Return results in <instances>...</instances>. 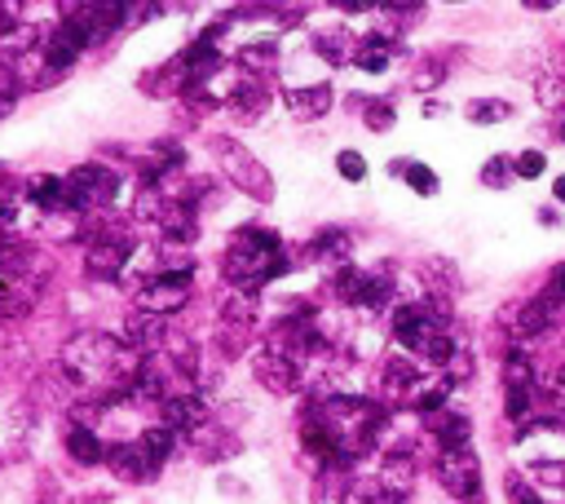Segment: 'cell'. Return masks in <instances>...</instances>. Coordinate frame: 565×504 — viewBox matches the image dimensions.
Returning a JSON list of instances; mask_svg holds the SVG:
<instances>
[{
    "label": "cell",
    "mask_w": 565,
    "mask_h": 504,
    "mask_svg": "<svg viewBox=\"0 0 565 504\" xmlns=\"http://www.w3.org/2000/svg\"><path fill=\"white\" fill-rule=\"evenodd\" d=\"M279 274H287V253H283L279 235L239 231L231 253H225V279H231L235 288H244V292H257Z\"/></svg>",
    "instance_id": "1"
},
{
    "label": "cell",
    "mask_w": 565,
    "mask_h": 504,
    "mask_svg": "<svg viewBox=\"0 0 565 504\" xmlns=\"http://www.w3.org/2000/svg\"><path fill=\"white\" fill-rule=\"evenodd\" d=\"M437 478H442V487H446L450 495L464 500V504H478V500H482V465H478V452H473V447L442 452Z\"/></svg>",
    "instance_id": "2"
},
{
    "label": "cell",
    "mask_w": 565,
    "mask_h": 504,
    "mask_svg": "<svg viewBox=\"0 0 565 504\" xmlns=\"http://www.w3.org/2000/svg\"><path fill=\"white\" fill-rule=\"evenodd\" d=\"M116 199V173L102 164H80L67 177V213H84L93 204H110Z\"/></svg>",
    "instance_id": "3"
},
{
    "label": "cell",
    "mask_w": 565,
    "mask_h": 504,
    "mask_svg": "<svg viewBox=\"0 0 565 504\" xmlns=\"http://www.w3.org/2000/svg\"><path fill=\"white\" fill-rule=\"evenodd\" d=\"M393 292V279L380 270H341L336 274V296L345 306H363V310H380Z\"/></svg>",
    "instance_id": "4"
},
{
    "label": "cell",
    "mask_w": 565,
    "mask_h": 504,
    "mask_svg": "<svg viewBox=\"0 0 565 504\" xmlns=\"http://www.w3.org/2000/svg\"><path fill=\"white\" fill-rule=\"evenodd\" d=\"M186 288H190V266H186V270H164V274H155V279L138 292V310H142V315L164 319V315L181 310Z\"/></svg>",
    "instance_id": "5"
},
{
    "label": "cell",
    "mask_w": 565,
    "mask_h": 504,
    "mask_svg": "<svg viewBox=\"0 0 565 504\" xmlns=\"http://www.w3.org/2000/svg\"><path fill=\"white\" fill-rule=\"evenodd\" d=\"M129 257H133V244L120 239V235H106V239L89 244V270L93 274H106V279H116L129 266Z\"/></svg>",
    "instance_id": "6"
},
{
    "label": "cell",
    "mask_w": 565,
    "mask_h": 504,
    "mask_svg": "<svg viewBox=\"0 0 565 504\" xmlns=\"http://www.w3.org/2000/svg\"><path fill=\"white\" fill-rule=\"evenodd\" d=\"M84 32L75 27V23H62L54 36H49V45H45V58H49V67H71L80 54H84Z\"/></svg>",
    "instance_id": "7"
},
{
    "label": "cell",
    "mask_w": 565,
    "mask_h": 504,
    "mask_svg": "<svg viewBox=\"0 0 565 504\" xmlns=\"http://www.w3.org/2000/svg\"><path fill=\"white\" fill-rule=\"evenodd\" d=\"M173 443H177V438H173V430H164V425L138 438V456H142V478H151V473H155V469H160V465L168 460Z\"/></svg>",
    "instance_id": "8"
},
{
    "label": "cell",
    "mask_w": 565,
    "mask_h": 504,
    "mask_svg": "<svg viewBox=\"0 0 565 504\" xmlns=\"http://www.w3.org/2000/svg\"><path fill=\"white\" fill-rule=\"evenodd\" d=\"M67 452H71V460H80V465H102L110 452L102 447V438L93 434V430H84V425H71L67 430Z\"/></svg>",
    "instance_id": "9"
},
{
    "label": "cell",
    "mask_w": 565,
    "mask_h": 504,
    "mask_svg": "<svg viewBox=\"0 0 565 504\" xmlns=\"http://www.w3.org/2000/svg\"><path fill=\"white\" fill-rule=\"evenodd\" d=\"M287 107L296 112V116H322L327 107H331V89L327 84H318V89H296V93H287Z\"/></svg>",
    "instance_id": "10"
},
{
    "label": "cell",
    "mask_w": 565,
    "mask_h": 504,
    "mask_svg": "<svg viewBox=\"0 0 565 504\" xmlns=\"http://www.w3.org/2000/svg\"><path fill=\"white\" fill-rule=\"evenodd\" d=\"M552 306H548V301L539 296V301H530V306H521L517 315H513V324H517V332H526V337H534V332H543L548 324H552Z\"/></svg>",
    "instance_id": "11"
},
{
    "label": "cell",
    "mask_w": 565,
    "mask_h": 504,
    "mask_svg": "<svg viewBox=\"0 0 565 504\" xmlns=\"http://www.w3.org/2000/svg\"><path fill=\"white\" fill-rule=\"evenodd\" d=\"M354 62L363 71H385L389 67V40L385 36H367L358 49H354Z\"/></svg>",
    "instance_id": "12"
},
{
    "label": "cell",
    "mask_w": 565,
    "mask_h": 504,
    "mask_svg": "<svg viewBox=\"0 0 565 504\" xmlns=\"http://www.w3.org/2000/svg\"><path fill=\"white\" fill-rule=\"evenodd\" d=\"M415 380H420V376H415V367H411L407 359H389V363H385V385H389L393 398L407 394V389H415Z\"/></svg>",
    "instance_id": "13"
},
{
    "label": "cell",
    "mask_w": 565,
    "mask_h": 504,
    "mask_svg": "<svg viewBox=\"0 0 565 504\" xmlns=\"http://www.w3.org/2000/svg\"><path fill=\"white\" fill-rule=\"evenodd\" d=\"M309 253H314V257H322V261L345 257V253H350V239H345V231H322V235L309 244Z\"/></svg>",
    "instance_id": "14"
},
{
    "label": "cell",
    "mask_w": 565,
    "mask_h": 504,
    "mask_svg": "<svg viewBox=\"0 0 565 504\" xmlns=\"http://www.w3.org/2000/svg\"><path fill=\"white\" fill-rule=\"evenodd\" d=\"M539 103H543L548 112H561V107H565V75H561V71H552V75L539 80Z\"/></svg>",
    "instance_id": "15"
},
{
    "label": "cell",
    "mask_w": 565,
    "mask_h": 504,
    "mask_svg": "<svg viewBox=\"0 0 565 504\" xmlns=\"http://www.w3.org/2000/svg\"><path fill=\"white\" fill-rule=\"evenodd\" d=\"M398 173H402L420 195H433V190H437V177H433L424 164H415V160H398Z\"/></svg>",
    "instance_id": "16"
},
{
    "label": "cell",
    "mask_w": 565,
    "mask_h": 504,
    "mask_svg": "<svg viewBox=\"0 0 565 504\" xmlns=\"http://www.w3.org/2000/svg\"><path fill=\"white\" fill-rule=\"evenodd\" d=\"M530 363H526V354H513L508 363H504V380H508V389H530Z\"/></svg>",
    "instance_id": "17"
},
{
    "label": "cell",
    "mask_w": 565,
    "mask_h": 504,
    "mask_svg": "<svg viewBox=\"0 0 565 504\" xmlns=\"http://www.w3.org/2000/svg\"><path fill=\"white\" fill-rule=\"evenodd\" d=\"M336 168H341V177H350V181H363L367 177V164H363L358 151H341V155H336Z\"/></svg>",
    "instance_id": "18"
},
{
    "label": "cell",
    "mask_w": 565,
    "mask_h": 504,
    "mask_svg": "<svg viewBox=\"0 0 565 504\" xmlns=\"http://www.w3.org/2000/svg\"><path fill=\"white\" fill-rule=\"evenodd\" d=\"M508 500H513V504H543V500L534 495V487H530L521 473H508Z\"/></svg>",
    "instance_id": "19"
},
{
    "label": "cell",
    "mask_w": 565,
    "mask_h": 504,
    "mask_svg": "<svg viewBox=\"0 0 565 504\" xmlns=\"http://www.w3.org/2000/svg\"><path fill=\"white\" fill-rule=\"evenodd\" d=\"M534 478H539V487H565V465H556V460L534 465Z\"/></svg>",
    "instance_id": "20"
},
{
    "label": "cell",
    "mask_w": 565,
    "mask_h": 504,
    "mask_svg": "<svg viewBox=\"0 0 565 504\" xmlns=\"http://www.w3.org/2000/svg\"><path fill=\"white\" fill-rule=\"evenodd\" d=\"M543 173V155L539 151H521L517 155V177H539Z\"/></svg>",
    "instance_id": "21"
},
{
    "label": "cell",
    "mask_w": 565,
    "mask_h": 504,
    "mask_svg": "<svg viewBox=\"0 0 565 504\" xmlns=\"http://www.w3.org/2000/svg\"><path fill=\"white\" fill-rule=\"evenodd\" d=\"M508 173H517L508 160H491V164H486V173H482V181H486V186H504V181H508Z\"/></svg>",
    "instance_id": "22"
},
{
    "label": "cell",
    "mask_w": 565,
    "mask_h": 504,
    "mask_svg": "<svg viewBox=\"0 0 565 504\" xmlns=\"http://www.w3.org/2000/svg\"><path fill=\"white\" fill-rule=\"evenodd\" d=\"M367 125H372V129H389V125H393V107H389V103H372V107H367Z\"/></svg>",
    "instance_id": "23"
},
{
    "label": "cell",
    "mask_w": 565,
    "mask_h": 504,
    "mask_svg": "<svg viewBox=\"0 0 565 504\" xmlns=\"http://www.w3.org/2000/svg\"><path fill=\"white\" fill-rule=\"evenodd\" d=\"M469 116H473V120H504V116H508V107H504V103H473V107H469Z\"/></svg>",
    "instance_id": "24"
},
{
    "label": "cell",
    "mask_w": 565,
    "mask_h": 504,
    "mask_svg": "<svg viewBox=\"0 0 565 504\" xmlns=\"http://www.w3.org/2000/svg\"><path fill=\"white\" fill-rule=\"evenodd\" d=\"M552 190H556V199L565 204V177H556V186H552Z\"/></svg>",
    "instance_id": "25"
},
{
    "label": "cell",
    "mask_w": 565,
    "mask_h": 504,
    "mask_svg": "<svg viewBox=\"0 0 565 504\" xmlns=\"http://www.w3.org/2000/svg\"><path fill=\"white\" fill-rule=\"evenodd\" d=\"M556 385H561V389H565V367H561V376H556Z\"/></svg>",
    "instance_id": "26"
},
{
    "label": "cell",
    "mask_w": 565,
    "mask_h": 504,
    "mask_svg": "<svg viewBox=\"0 0 565 504\" xmlns=\"http://www.w3.org/2000/svg\"><path fill=\"white\" fill-rule=\"evenodd\" d=\"M556 71H561V75H565V62H561V67H556Z\"/></svg>",
    "instance_id": "27"
},
{
    "label": "cell",
    "mask_w": 565,
    "mask_h": 504,
    "mask_svg": "<svg viewBox=\"0 0 565 504\" xmlns=\"http://www.w3.org/2000/svg\"><path fill=\"white\" fill-rule=\"evenodd\" d=\"M561 138H565V129H561Z\"/></svg>",
    "instance_id": "28"
}]
</instances>
